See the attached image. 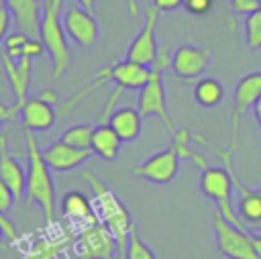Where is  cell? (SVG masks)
<instances>
[{
  "instance_id": "obj_31",
  "label": "cell",
  "mask_w": 261,
  "mask_h": 259,
  "mask_svg": "<svg viewBox=\"0 0 261 259\" xmlns=\"http://www.w3.org/2000/svg\"><path fill=\"white\" fill-rule=\"evenodd\" d=\"M181 8L192 16H206L214 8V0H184Z\"/></svg>"
},
{
  "instance_id": "obj_29",
  "label": "cell",
  "mask_w": 261,
  "mask_h": 259,
  "mask_svg": "<svg viewBox=\"0 0 261 259\" xmlns=\"http://www.w3.org/2000/svg\"><path fill=\"white\" fill-rule=\"evenodd\" d=\"M29 35L24 33H8L6 39H4V49L2 53H6L10 59H20V51H22V45L27 43Z\"/></svg>"
},
{
  "instance_id": "obj_38",
  "label": "cell",
  "mask_w": 261,
  "mask_h": 259,
  "mask_svg": "<svg viewBox=\"0 0 261 259\" xmlns=\"http://www.w3.org/2000/svg\"><path fill=\"white\" fill-rule=\"evenodd\" d=\"M143 2L145 0H128V12H130V16H139Z\"/></svg>"
},
{
  "instance_id": "obj_40",
  "label": "cell",
  "mask_w": 261,
  "mask_h": 259,
  "mask_svg": "<svg viewBox=\"0 0 261 259\" xmlns=\"http://www.w3.org/2000/svg\"><path fill=\"white\" fill-rule=\"evenodd\" d=\"M249 237H251V241H253V247H255V251H257V257L261 259V235L249 230Z\"/></svg>"
},
{
  "instance_id": "obj_19",
  "label": "cell",
  "mask_w": 261,
  "mask_h": 259,
  "mask_svg": "<svg viewBox=\"0 0 261 259\" xmlns=\"http://www.w3.org/2000/svg\"><path fill=\"white\" fill-rule=\"evenodd\" d=\"M24 177H27V171L10 155L8 145H6V135L0 133V179L12 190L16 200L24 198Z\"/></svg>"
},
{
  "instance_id": "obj_10",
  "label": "cell",
  "mask_w": 261,
  "mask_h": 259,
  "mask_svg": "<svg viewBox=\"0 0 261 259\" xmlns=\"http://www.w3.org/2000/svg\"><path fill=\"white\" fill-rule=\"evenodd\" d=\"M179 165H181V159L175 153V149L169 145L167 149L157 151L145 161L137 163L133 167V175L149 184H155V186H169L177 177Z\"/></svg>"
},
{
  "instance_id": "obj_8",
  "label": "cell",
  "mask_w": 261,
  "mask_h": 259,
  "mask_svg": "<svg viewBox=\"0 0 261 259\" xmlns=\"http://www.w3.org/2000/svg\"><path fill=\"white\" fill-rule=\"evenodd\" d=\"M73 253L77 259H116V241L106 224L96 220L77 232Z\"/></svg>"
},
{
  "instance_id": "obj_36",
  "label": "cell",
  "mask_w": 261,
  "mask_h": 259,
  "mask_svg": "<svg viewBox=\"0 0 261 259\" xmlns=\"http://www.w3.org/2000/svg\"><path fill=\"white\" fill-rule=\"evenodd\" d=\"M181 4H184V0H153L151 6L163 14V12H173V10H177Z\"/></svg>"
},
{
  "instance_id": "obj_37",
  "label": "cell",
  "mask_w": 261,
  "mask_h": 259,
  "mask_svg": "<svg viewBox=\"0 0 261 259\" xmlns=\"http://www.w3.org/2000/svg\"><path fill=\"white\" fill-rule=\"evenodd\" d=\"M10 22H12V16H10L8 8H2L0 10V43H4V39L8 35V29H10Z\"/></svg>"
},
{
  "instance_id": "obj_30",
  "label": "cell",
  "mask_w": 261,
  "mask_h": 259,
  "mask_svg": "<svg viewBox=\"0 0 261 259\" xmlns=\"http://www.w3.org/2000/svg\"><path fill=\"white\" fill-rule=\"evenodd\" d=\"M0 230H2V239L6 243H10V245L16 243L18 237H20V232H18L14 220L8 216V212H0Z\"/></svg>"
},
{
  "instance_id": "obj_22",
  "label": "cell",
  "mask_w": 261,
  "mask_h": 259,
  "mask_svg": "<svg viewBox=\"0 0 261 259\" xmlns=\"http://www.w3.org/2000/svg\"><path fill=\"white\" fill-rule=\"evenodd\" d=\"M120 147H122V141L108 122H100L94 126L90 149L96 157H100L104 161H114L120 155Z\"/></svg>"
},
{
  "instance_id": "obj_35",
  "label": "cell",
  "mask_w": 261,
  "mask_h": 259,
  "mask_svg": "<svg viewBox=\"0 0 261 259\" xmlns=\"http://www.w3.org/2000/svg\"><path fill=\"white\" fill-rule=\"evenodd\" d=\"M14 194H12V190L0 179V212H10V208H12V204H14Z\"/></svg>"
},
{
  "instance_id": "obj_45",
  "label": "cell",
  "mask_w": 261,
  "mask_h": 259,
  "mask_svg": "<svg viewBox=\"0 0 261 259\" xmlns=\"http://www.w3.org/2000/svg\"><path fill=\"white\" fill-rule=\"evenodd\" d=\"M259 8H261V0H259Z\"/></svg>"
},
{
  "instance_id": "obj_4",
  "label": "cell",
  "mask_w": 261,
  "mask_h": 259,
  "mask_svg": "<svg viewBox=\"0 0 261 259\" xmlns=\"http://www.w3.org/2000/svg\"><path fill=\"white\" fill-rule=\"evenodd\" d=\"M198 188L202 192L204 198L212 200L216 204V210L232 224L241 226L247 230V224L239 218L237 210L232 208V190H234V184H232V175L226 167H220V165H208L204 169H200V177H198Z\"/></svg>"
},
{
  "instance_id": "obj_5",
  "label": "cell",
  "mask_w": 261,
  "mask_h": 259,
  "mask_svg": "<svg viewBox=\"0 0 261 259\" xmlns=\"http://www.w3.org/2000/svg\"><path fill=\"white\" fill-rule=\"evenodd\" d=\"M212 228L216 239V249L226 259H259L249 237V228H241L228 222L218 210L212 214Z\"/></svg>"
},
{
  "instance_id": "obj_34",
  "label": "cell",
  "mask_w": 261,
  "mask_h": 259,
  "mask_svg": "<svg viewBox=\"0 0 261 259\" xmlns=\"http://www.w3.org/2000/svg\"><path fill=\"white\" fill-rule=\"evenodd\" d=\"M45 53V47L41 43V39H35V37H29L27 43L22 45V51H20V57H29V59H35V57H41Z\"/></svg>"
},
{
  "instance_id": "obj_28",
  "label": "cell",
  "mask_w": 261,
  "mask_h": 259,
  "mask_svg": "<svg viewBox=\"0 0 261 259\" xmlns=\"http://www.w3.org/2000/svg\"><path fill=\"white\" fill-rule=\"evenodd\" d=\"M126 259H157L155 251L147 245V241H143L137 224L130 232V239H128V253H126Z\"/></svg>"
},
{
  "instance_id": "obj_2",
  "label": "cell",
  "mask_w": 261,
  "mask_h": 259,
  "mask_svg": "<svg viewBox=\"0 0 261 259\" xmlns=\"http://www.w3.org/2000/svg\"><path fill=\"white\" fill-rule=\"evenodd\" d=\"M27 143V177H24V202L37 204L47 224L55 222V184L51 167L43 157V149L33 131L24 128Z\"/></svg>"
},
{
  "instance_id": "obj_16",
  "label": "cell",
  "mask_w": 261,
  "mask_h": 259,
  "mask_svg": "<svg viewBox=\"0 0 261 259\" xmlns=\"http://www.w3.org/2000/svg\"><path fill=\"white\" fill-rule=\"evenodd\" d=\"M2 67L8 80V86L14 94V106L22 108V104L29 98V86H31V75H33V59L20 57V59H10L6 53L0 55Z\"/></svg>"
},
{
  "instance_id": "obj_7",
  "label": "cell",
  "mask_w": 261,
  "mask_h": 259,
  "mask_svg": "<svg viewBox=\"0 0 261 259\" xmlns=\"http://www.w3.org/2000/svg\"><path fill=\"white\" fill-rule=\"evenodd\" d=\"M110 77L114 82V90H112V94L106 100V106L102 110V116L106 120H108L110 112L114 110V104L124 96V92H128V90H141L147 84V80L151 77V67L141 65V63H135L130 59H122V61L110 63ZM106 120H102V122H106Z\"/></svg>"
},
{
  "instance_id": "obj_11",
  "label": "cell",
  "mask_w": 261,
  "mask_h": 259,
  "mask_svg": "<svg viewBox=\"0 0 261 259\" xmlns=\"http://www.w3.org/2000/svg\"><path fill=\"white\" fill-rule=\"evenodd\" d=\"M61 24H63L67 39H71L75 45H80L84 49H90L96 45L98 35H100V24H98L94 12L71 2L65 6V10L61 14Z\"/></svg>"
},
{
  "instance_id": "obj_21",
  "label": "cell",
  "mask_w": 261,
  "mask_h": 259,
  "mask_svg": "<svg viewBox=\"0 0 261 259\" xmlns=\"http://www.w3.org/2000/svg\"><path fill=\"white\" fill-rule=\"evenodd\" d=\"M61 214L71 218V220L84 222V226L100 220L96 210H94V202L80 190H69V192L63 194V198H61Z\"/></svg>"
},
{
  "instance_id": "obj_20",
  "label": "cell",
  "mask_w": 261,
  "mask_h": 259,
  "mask_svg": "<svg viewBox=\"0 0 261 259\" xmlns=\"http://www.w3.org/2000/svg\"><path fill=\"white\" fill-rule=\"evenodd\" d=\"M114 131L116 135L120 137L122 143H130V141H137L141 131H143V116L137 108L133 106H120V108H114L106 120Z\"/></svg>"
},
{
  "instance_id": "obj_33",
  "label": "cell",
  "mask_w": 261,
  "mask_h": 259,
  "mask_svg": "<svg viewBox=\"0 0 261 259\" xmlns=\"http://www.w3.org/2000/svg\"><path fill=\"white\" fill-rule=\"evenodd\" d=\"M228 6L234 16H247L259 8V0H230Z\"/></svg>"
},
{
  "instance_id": "obj_25",
  "label": "cell",
  "mask_w": 261,
  "mask_h": 259,
  "mask_svg": "<svg viewBox=\"0 0 261 259\" xmlns=\"http://www.w3.org/2000/svg\"><path fill=\"white\" fill-rule=\"evenodd\" d=\"M92 135H94V124L90 122H80V124H71L63 131L61 141L77 147V149H90L92 145Z\"/></svg>"
},
{
  "instance_id": "obj_23",
  "label": "cell",
  "mask_w": 261,
  "mask_h": 259,
  "mask_svg": "<svg viewBox=\"0 0 261 259\" xmlns=\"http://www.w3.org/2000/svg\"><path fill=\"white\" fill-rule=\"evenodd\" d=\"M192 128H188V126H181V128H177L175 126V131L171 133V147L175 149V153L179 155V159H190V161H194L200 169H204V167H208V157L206 155H202L196 147H192Z\"/></svg>"
},
{
  "instance_id": "obj_32",
  "label": "cell",
  "mask_w": 261,
  "mask_h": 259,
  "mask_svg": "<svg viewBox=\"0 0 261 259\" xmlns=\"http://www.w3.org/2000/svg\"><path fill=\"white\" fill-rule=\"evenodd\" d=\"M169 67H171V51H169V47L163 43V45H159V49H157L155 61L151 63V71L163 73V71L169 69Z\"/></svg>"
},
{
  "instance_id": "obj_13",
  "label": "cell",
  "mask_w": 261,
  "mask_h": 259,
  "mask_svg": "<svg viewBox=\"0 0 261 259\" xmlns=\"http://www.w3.org/2000/svg\"><path fill=\"white\" fill-rule=\"evenodd\" d=\"M218 155H220V159L224 161V167L230 171V175H232V184H234V190L239 192V206H237V214H239V218L245 222V224H249V226H259L261 224V190H257V188H249V186H245L241 179H239V175H237V171H234V167H232V155L228 153V151H220V149H214Z\"/></svg>"
},
{
  "instance_id": "obj_18",
  "label": "cell",
  "mask_w": 261,
  "mask_h": 259,
  "mask_svg": "<svg viewBox=\"0 0 261 259\" xmlns=\"http://www.w3.org/2000/svg\"><path fill=\"white\" fill-rule=\"evenodd\" d=\"M6 8L20 33L39 39L43 0H6Z\"/></svg>"
},
{
  "instance_id": "obj_43",
  "label": "cell",
  "mask_w": 261,
  "mask_h": 259,
  "mask_svg": "<svg viewBox=\"0 0 261 259\" xmlns=\"http://www.w3.org/2000/svg\"><path fill=\"white\" fill-rule=\"evenodd\" d=\"M2 8H6V0H0V10Z\"/></svg>"
},
{
  "instance_id": "obj_12",
  "label": "cell",
  "mask_w": 261,
  "mask_h": 259,
  "mask_svg": "<svg viewBox=\"0 0 261 259\" xmlns=\"http://www.w3.org/2000/svg\"><path fill=\"white\" fill-rule=\"evenodd\" d=\"M159 14L161 12L155 10L153 6L145 8V22H143L141 31L137 33V37L128 43L124 59H130L135 63L151 67V63L155 61L157 49H159L157 39H155V29H157V22H159Z\"/></svg>"
},
{
  "instance_id": "obj_17",
  "label": "cell",
  "mask_w": 261,
  "mask_h": 259,
  "mask_svg": "<svg viewBox=\"0 0 261 259\" xmlns=\"http://www.w3.org/2000/svg\"><path fill=\"white\" fill-rule=\"evenodd\" d=\"M20 120H22V126L27 131L45 133V131L53 128V124L57 120V112H55L51 102H47L41 96H35V98H27V102L22 104Z\"/></svg>"
},
{
  "instance_id": "obj_9",
  "label": "cell",
  "mask_w": 261,
  "mask_h": 259,
  "mask_svg": "<svg viewBox=\"0 0 261 259\" xmlns=\"http://www.w3.org/2000/svg\"><path fill=\"white\" fill-rule=\"evenodd\" d=\"M137 110L141 112L143 118H159V120L163 122V126L167 128L169 135L175 131V124H173V118H171V114H169L167 100H165V82H163V73L151 71V77H149L147 84L139 90Z\"/></svg>"
},
{
  "instance_id": "obj_1",
  "label": "cell",
  "mask_w": 261,
  "mask_h": 259,
  "mask_svg": "<svg viewBox=\"0 0 261 259\" xmlns=\"http://www.w3.org/2000/svg\"><path fill=\"white\" fill-rule=\"evenodd\" d=\"M82 177L92 188V196H94L92 202H94V210H96L100 222L106 224V228L110 230V235L116 241V259H126L128 239H130V232L135 228V222H133L128 208L116 196V192L94 171L82 169Z\"/></svg>"
},
{
  "instance_id": "obj_3",
  "label": "cell",
  "mask_w": 261,
  "mask_h": 259,
  "mask_svg": "<svg viewBox=\"0 0 261 259\" xmlns=\"http://www.w3.org/2000/svg\"><path fill=\"white\" fill-rule=\"evenodd\" d=\"M39 39L45 47V53H49V57H51L53 77L61 80L71 65V49L67 45V35L61 24V10H57L49 0H43Z\"/></svg>"
},
{
  "instance_id": "obj_15",
  "label": "cell",
  "mask_w": 261,
  "mask_h": 259,
  "mask_svg": "<svg viewBox=\"0 0 261 259\" xmlns=\"http://www.w3.org/2000/svg\"><path fill=\"white\" fill-rule=\"evenodd\" d=\"M92 155H94L92 149H77V147L63 143L61 139L43 149V157H45L47 165L51 167V171H59V173L73 171V169L82 167Z\"/></svg>"
},
{
  "instance_id": "obj_14",
  "label": "cell",
  "mask_w": 261,
  "mask_h": 259,
  "mask_svg": "<svg viewBox=\"0 0 261 259\" xmlns=\"http://www.w3.org/2000/svg\"><path fill=\"white\" fill-rule=\"evenodd\" d=\"M212 59V53L210 49L206 47H198V45H192V43H184L179 47H175V51L171 53V71L175 77L179 80H198L208 63Z\"/></svg>"
},
{
  "instance_id": "obj_42",
  "label": "cell",
  "mask_w": 261,
  "mask_h": 259,
  "mask_svg": "<svg viewBox=\"0 0 261 259\" xmlns=\"http://www.w3.org/2000/svg\"><path fill=\"white\" fill-rule=\"evenodd\" d=\"M49 2H51V4H53V6L57 8V10H61V8H63V2H65V0H49Z\"/></svg>"
},
{
  "instance_id": "obj_39",
  "label": "cell",
  "mask_w": 261,
  "mask_h": 259,
  "mask_svg": "<svg viewBox=\"0 0 261 259\" xmlns=\"http://www.w3.org/2000/svg\"><path fill=\"white\" fill-rule=\"evenodd\" d=\"M253 116H255V120H257V124H259V133H261V96L257 98V102L253 104Z\"/></svg>"
},
{
  "instance_id": "obj_27",
  "label": "cell",
  "mask_w": 261,
  "mask_h": 259,
  "mask_svg": "<svg viewBox=\"0 0 261 259\" xmlns=\"http://www.w3.org/2000/svg\"><path fill=\"white\" fill-rule=\"evenodd\" d=\"M245 43L251 51L261 49V8L245 16Z\"/></svg>"
},
{
  "instance_id": "obj_26",
  "label": "cell",
  "mask_w": 261,
  "mask_h": 259,
  "mask_svg": "<svg viewBox=\"0 0 261 259\" xmlns=\"http://www.w3.org/2000/svg\"><path fill=\"white\" fill-rule=\"evenodd\" d=\"M67 245H69V239H59V241L43 239L33 245V249L24 259H57L67 249Z\"/></svg>"
},
{
  "instance_id": "obj_41",
  "label": "cell",
  "mask_w": 261,
  "mask_h": 259,
  "mask_svg": "<svg viewBox=\"0 0 261 259\" xmlns=\"http://www.w3.org/2000/svg\"><path fill=\"white\" fill-rule=\"evenodd\" d=\"M96 2H98V0H75V4H80L82 8H86V10H90V12H94Z\"/></svg>"
},
{
  "instance_id": "obj_44",
  "label": "cell",
  "mask_w": 261,
  "mask_h": 259,
  "mask_svg": "<svg viewBox=\"0 0 261 259\" xmlns=\"http://www.w3.org/2000/svg\"><path fill=\"white\" fill-rule=\"evenodd\" d=\"M0 239H2V230H0Z\"/></svg>"
},
{
  "instance_id": "obj_6",
  "label": "cell",
  "mask_w": 261,
  "mask_h": 259,
  "mask_svg": "<svg viewBox=\"0 0 261 259\" xmlns=\"http://www.w3.org/2000/svg\"><path fill=\"white\" fill-rule=\"evenodd\" d=\"M261 96V69L251 71L243 77H239L234 92H232V114H230V145L228 153L232 155L239 149L241 143V120L243 116L253 108L257 98Z\"/></svg>"
},
{
  "instance_id": "obj_24",
  "label": "cell",
  "mask_w": 261,
  "mask_h": 259,
  "mask_svg": "<svg viewBox=\"0 0 261 259\" xmlns=\"http://www.w3.org/2000/svg\"><path fill=\"white\" fill-rule=\"evenodd\" d=\"M194 98L202 108H214L224 100V86L216 77H198L194 86Z\"/></svg>"
},
{
  "instance_id": "obj_46",
  "label": "cell",
  "mask_w": 261,
  "mask_h": 259,
  "mask_svg": "<svg viewBox=\"0 0 261 259\" xmlns=\"http://www.w3.org/2000/svg\"><path fill=\"white\" fill-rule=\"evenodd\" d=\"M0 124H2V120H0Z\"/></svg>"
}]
</instances>
